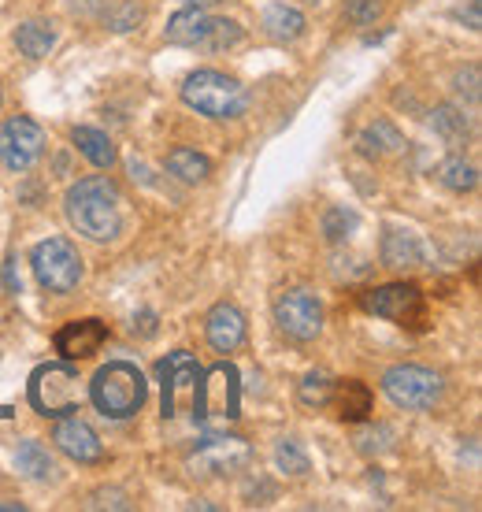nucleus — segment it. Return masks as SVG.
I'll use <instances>...</instances> for the list:
<instances>
[{
  "mask_svg": "<svg viewBox=\"0 0 482 512\" xmlns=\"http://www.w3.org/2000/svg\"><path fill=\"white\" fill-rule=\"evenodd\" d=\"M64 208L71 227L93 242H112L123 231V193L104 175L75 182L64 197Z\"/></svg>",
  "mask_w": 482,
  "mask_h": 512,
  "instance_id": "1",
  "label": "nucleus"
},
{
  "mask_svg": "<svg viewBox=\"0 0 482 512\" xmlns=\"http://www.w3.org/2000/svg\"><path fill=\"white\" fill-rule=\"evenodd\" d=\"M145 397H149V383H145V375H141L134 364H127V360L104 364L101 372L93 375V383H89V401H93L97 412L108 416V420L138 416L141 405H145Z\"/></svg>",
  "mask_w": 482,
  "mask_h": 512,
  "instance_id": "2",
  "label": "nucleus"
},
{
  "mask_svg": "<svg viewBox=\"0 0 482 512\" xmlns=\"http://www.w3.org/2000/svg\"><path fill=\"white\" fill-rule=\"evenodd\" d=\"M241 416V383L234 364H216L201 372L193 386V420L204 431H219Z\"/></svg>",
  "mask_w": 482,
  "mask_h": 512,
  "instance_id": "3",
  "label": "nucleus"
},
{
  "mask_svg": "<svg viewBox=\"0 0 482 512\" xmlns=\"http://www.w3.org/2000/svg\"><path fill=\"white\" fill-rule=\"evenodd\" d=\"M26 397H30V409L38 412V416L60 420V416H71V412L82 409L86 386H82L78 368H71V364H41L30 375Z\"/></svg>",
  "mask_w": 482,
  "mask_h": 512,
  "instance_id": "4",
  "label": "nucleus"
},
{
  "mask_svg": "<svg viewBox=\"0 0 482 512\" xmlns=\"http://www.w3.org/2000/svg\"><path fill=\"white\" fill-rule=\"evenodd\" d=\"M182 101L208 119H238L249 108V93L238 78L223 71H193L182 82Z\"/></svg>",
  "mask_w": 482,
  "mask_h": 512,
  "instance_id": "5",
  "label": "nucleus"
},
{
  "mask_svg": "<svg viewBox=\"0 0 482 512\" xmlns=\"http://www.w3.org/2000/svg\"><path fill=\"white\" fill-rule=\"evenodd\" d=\"M360 305L368 308L371 316H382V320L397 323L405 331H427L431 323V308H427V297L419 286L412 282H386V286H375L360 297Z\"/></svg>",
  "mask_w": 482,
  "mask_h": 512,
  "instance_id": "6",
  "label": "nucleus"
},
{
  "mask_svg": "<svg viewBox=\"0 0 482 512\" xmlns=\"http://www.w3.org/2000/svg\"><path fill=\"white\" fill-rule=\"evenodd\" d=\"M167 41L186 49L227 52L241 41V26L234 19H212L204 15V8H186L167 23Z\"/></svg>",
  "mask_w": 482,
  "mask_h": 512,
  "instance_id": "7",
  "label": "nucleus"
},
{
  "mask_svg": "<svg viewBox=\"0 0 482 512\" xmlns=\"http://www.w3.org/2000/svg\"><path fill=\"white\" fill-rule=\"evenodd\" d=\"M34 275L49 294H71L78 282H82V256L67 238H45L34 245Z\"/></svg>",
  "mask_w": 482,
  "mask_h": 512,
  "instance_id": "8",
  "label": "nucleus"
},
{
  "mask_svg": "<svg viewBox=\"0 0 482 512\" xmlns=\"http://www.w3.org/2000/svg\"><path fill=\"white\" fill-rule=\"evenodd\" d=\"M382 390L394 401L397 409H431L442 397V375H434L431 368H419V364H397L382 375Z\"/></svg>",
  "mask_w": 482,
  "mask_h": 512,
  "instance_id": "9",
  "label": "nucleus"
},
{
  "mask_svg": "<svg viewBox=\"0 0 482 512\" xmlns=\"http://www.w3.org/2000/svg\"><path fill=\"white\" fill-rule=\"evenodd\" d=\"M45 153V130L26 116L0 123V164L8 171H30Z\"/></svg>",
  "mask_w": 482,
  "mask_h": 512,
  "instance_id": "10",
  "label": "nucleus"
},
{
  "mask_svg": "<svg viewBox=\"0 0 482 512\" xmlns=\"http://www.w3.org/2000/svg\"><path fill=\"white\" fill-rule=\"evenodd\" d=\"M275 323L293 342H312L323 331V305L308 290H290L275 301Z\"/></svg>",
  "mask_w": 482,
  "mask_h": 512,
  "instance_id": "11",
  "label": "nucleus"
},
{
  "mask_svg": "<svg viewBox=\"0 0 482 512\" xmlns=\"http://www.w3.org/2000/svg\"><path fill=\"white\" fill-rule=\"evenodd\" d=\"M249 457H253L249 442H241L234 435H208L201 446L193 449L190 464L193 472L201 475H234L249 464Z\"/></svg>",
  "mask_w": 482,
  "mask_h": 512,
  "instance_id": "12",
  "label": "nucleus"
},
{
  "mask_svg": "<svg viewBox=\"0 0 482 512\" xmlns=\"http://www.w3.org/2000/svg\"><path fill=\"white\" fill-rule=\"evenodd\" d=\"M197 379H201V364L186 349H175V353H167V360H160V409H164V420L175 416L182 397H193Z\"/></svg>",
  "mask_w": 482,
  "mask_h": 512,
  "instance_id": "13",
  "label": "nucleus"
},
{
  "mask_svg": "<svg viewBox=\"0 0 482 512\" xmlns=\"http://www.w3.org/2000/svg\"><path fill=\"white\" fill-rule=\"evenodd\" d=\"M52 442L78 464L104 461V446H101V438H97V431H93L89 423L78 420V416H60L56 431H52Z\"/></svg>",
  "mask_w": 482,
  "mask_h": 512,
  "instance_id": "14",
  "label": "nucleus"
},
{
  "mask_svg": "<svg viewBox=\"0 0 482 512\" xmlns=\"http://www.w3.org/2000/svg\"><path fill=\"white\" fill-rule=\"evenodd\" d=\"M108 342V327L101 320H75L56 331V353L67 360H86L93 353H101Z\"/></svg>",
  "mask_w": 482,
  "mask_h": 512,
  "instance_id": "15",
  "label": "nucleus"
},
{
  "mask_svg": "<svg viewBox=\"0 0 482 512\" xmlns=\"http://www.w3.org/2000/svg\"><path fill=\"white\" fill-rule=\"evenodd\" d=\"M204 331H208V342L219 349V353H234V349L245 342V316H241L234 305H216L204 320Z\"/></svg>",
  "mask_w": 482,
  "mask_h": 512,
  "instance_id": "16",
  "label": "nucleus"
},
{
  "mask_svg": "<svg viewBox=\"0 0 482 512\" xmlns=\"http://www.w3.org/2000/svg\"><path fill=\"white\" fill-rule=\"evenodd\" d=\"M330 401H334V409H338V416H342L345 423H364L371 416V386L360 383V379H342V383H334V394H330Z\"/></svg>",
  "mask_w": 482,
  "mask_h": 512,
  "instance_id": "17",
  "label": "nucleus"
},
{
  "mask_svg": "<svg viewBox=\"0 0 482 512\" xmlns=\"http://www.w3.org/2000/svg\"><path fill=\"white\" fill-rule=\"evenodd\" d=\"M382 264L397 271L419 268V264H423V245H419L416 234L386 231V238H382Z\"/></svg>",
  "mask_w": 482,
  "mask_h": 512,
  "instance_id": "18",
  "label": "nucleus"
},
{
  "mask_svg": "<svg viewBox=\"0 0 482 512\" xmlns=\"http://www.w3.org/2000/svg\"><path fill=\"white\" fill-rule=\"evenodd\" d=\"M264 30L275 41H297L305 34V15L297 8H286V4H271L264 12Z\"/></svg>",
  "mask_w": 482,
  "mask_h": 512,
  "instance_id": "19",
  "label": "nucleus"
},
{
  "mask_svg": "<svg viewBox=\"0 0 482 512\" xmlns=\"http://www.w3.org/2000/svg\"><path fill=\"white\" fill-rule=\"evenodd\" d=\"M360 149L368 156H394L405 149V138H401V130H397L394 123L379 119V123H371V127L360 134Z\"/></svg>",
  "mask_w": 482,
  "mask_h": 512,
  "instance_id": "20",
  "label": "nucleus"
},
{
  "mask_svg": "<svg viewBox=\"0 0 482 512\" xmlns=\"http://www.w3.org/2000/svg\"><path fill=\"white\" fill-rule=\"evenodd\" d=\"M75 145H78V153L86 156L89 164H97V167H112L115 164V145L112 138L104 134V130H93V127H78L75 134Z\"/></svg>",
  "mask_w": 482,
  "mask_h": 512,
  "instance_id": "21",
  "label": "nucleus"
},
{
  "mask_svg": "<svg viewBox=\"0 0 482 512\" xmlns=\"http://www.w3.org/2000/svg\"><path fill=\"white\" fill-rule=\"evenodd\" d=\"M15 45H19V52H23V56H30V60H41V56H49V49L56 45V30H52L49 23H41V19H34V23H23L19 30H15Z\"/></svg>",
  "mask_w": 482,
  "mask_h": 512,
  "instance_id": "22",
  "label": "nucleus"
},
{
  "mask_svg": "<svg viewBox=\"0 0 482 512\" xmlns=\"http://www.w3.org/2000/svg\"><path fill=\"white\" fill-rule=\"evenodd\" d=\"M167 171L182 182H204L212 175V164H208V156H201L197 149H171V153H167Z\"/></svg>",
  "mask_w": 482,
  "mask_h": 512,
  "instance_id": "23",
  "label": "nucleus"
},
{
  "mask_svg": "<svg viewBox=\"0 0 482 512\" xmlns=\"http://www.w3.org/2000/svg\"><path fill=\"white\" fill-rule=\"evenodd\" d=\"M15 464H19V472H26L30 479H52L56 475V461L49 457V449L41 446V442H23V446L15 449Z\"/></svg>",
  "mask_w": 482,
  "mask_h": 512,
  "instance_id": "24",
  "label": "nucleus"
},
{
  "mask_svg": "<svg viewBox=\"0 0 482 512\" xmlns=\"http://www.w3.org/2000/svg\"><path fill=\"white\" fill-rule=\"evenodd\" d=\"M431 127H434V134L442 141H449V145H464L468 141V119L460 116L457 108H434L431 112Z\"/></svg>",
  "mask_w": 482,
  "mask_h": 512,
  "instance_id": "25",
  "label": "nucleus"
},
{
  "mask_svg": "<svg viewBox=\"0 0 482 512\" xmlns=\"http://www.w3.org/2000/svg\"><path fill=\"white\" fill-rule=\"evenodd\" d=\"M438 179L449 186V190H475L479 186V171H475V164H468V160H460V156H449L442 167H438Z\"/></svg>",
  "mask_w": 482,
  "mask_h": 512,
  "instance_id": "26",
  "label": "nucleus"
},
{
  "mask_svg": "<svg viewBox=\"0 0 482 512\" xmlns=\"http://www.w3.org/2000/svg\"><path fill=\"white\" fill-rule=\"evenodd\" d=\"M330 394H334V383H330V375H323V372L305 375V379H301V390H297L301 405H308V409H323V405H330Z\"/></svg>",
  "mask_w": 482,
  "mask_h": 512,
  "instance_id": "27",
  "label": "nucleus"
},
{
  "mask_svg": "<svg viewBox=\"0 0 482 512\" xmlns=\"http://www.w3.org/2000/svg\"><path fill=\"white\" fill-rule=\"evenodd\" d=\"M141 4H134V0H123V4H115V8H108L104 12V23H108V30H115V34H127V30H134V26L141 23Z\"/></svg>",
  "mask_w": 482,
  "mask_h": 512,
  "instance_id": "28",
  "label": "nucleus"
},
{
  "mask_svg": "<svg viewBox=\"0 0 482 512\" xmlns=\"http://www.w3.org/2000/svg\"><path fill=\"white\" fill-rule=\"evenodd\" d=\"M275 461H279V468L286 475H305L308 472V453L301 449V442H293V438L279 442V449H275Z\"/></svg>",
  "mask_w": 482,
  "mask_h": 512,
  "instance_id": "29",
  "label": "nucleus"
},
{
  "mask_svg": "<svg viewBox=\"0 0 482 512\" xmlns=\"http://www.w3.org/2000/svg\"><path fill=\"white\" fill-rule=\"evenodd\" d=\"M353 231H356V212H349V208H330L327 216H323V234H327L330 242H345Z\"/></svg>",
  "mask_w": 482,
  "mask_h": 512,
  "instance_id": "30",
  "label": "nucleus"
},
{
  "mask_svg": "<svg viewBox=\"0 0 482 512\" xmlns=\"http://www.w3.org/2000/svg\"><path fill=\"white\" fill-rule=\"evenodd\" d=\"M382 15V0H345V19L356 26H371Z\"/></svg>",
  "mask_w": 482,
  "mask_h": 512,
  "instance_id": "31",
  "label": "nucleus"
},
{
  "mask_svg": "<svg viewBox=\"0 0 482 512\" xmlns=\"http://www.w3.org/2000/svg\"><path fill=\"white\" fill-rule=\"evenodd\" d=\"M4 282H8V290L19 294V279H15V260H8V268H4Z\"/></svg>",
  "mask_w": 482,
  "mask_h": 512,
  "instance_id": "32",
  "label": "nucleus"
},
{
  "mask_svg": "<svg viewBox=\"0 0 482 512\" xmlns=\"http://www.w3.org/2000/svg\"><path fill=\"white\" fill-rule=\"evenodd\" d=\"M468 26H471V30H479V0H471V8H468Z\"/></svg>",
  "mask_w": 482,
  "mask_h": 512,
  "instance_id": "33",
  "label": "nucleus"
},
{
  "mask_svg": "<svg viewBox=\"0 0 482 512\" xmlns=\"http://www.w3.org/2000/svg\"><path fill=\"white\" fill-rule=\"evenodd\" d=\"M182 4H190V8H212L219 0H182Z\"/></svg>",
  "mask_w": 482,
  "mask_h": 512,
  "instance_id": "34",
  "label": "nucleus"
},
{
  "mask_svg": "<svg viewBox=\"0 0 482 512\" xmlns=\"http://www.w3.org/2000/svg\"><path fill=\"white\" fill-rule=\"evenodd\" d=\"M0 101H4V93H0Z\"/></svg>",
  "mask_w": 482,
  "mask_h": 512,
  "instance_id": "35",
  "label": "nucleus"
}]
</instances>
